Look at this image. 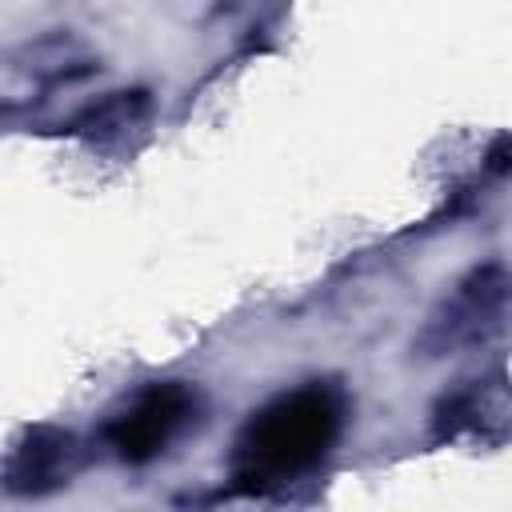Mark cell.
I'll return each instance as SVG.
<instances>
[{"mask_svg":"<svg viewBox=\"0 0 512 512\" xmlns=\"http://www.w3.org/2000/svg\"><path fill=\"white\" fill-rule=\"evenodd\" d=\"M508 316V272L504 264L472 268L428 316V324L416 336V352L428 360L468 352L484 340H492L504 328Z\"/></svg>","mask_w":512,"mask_h":512,"instance_id":"3","label":"cell"},{"mask_svg":"<svg viewBox=\"0 0 512 512\" xmlns=\"http://www.w3.org/2000/svg\"><path fill=\"white\" fill-rule=\"evenodd\" d=\"M80 460H84V452H80V440L72 432L52 428V424L28 428L4 464V488L16 496L56 492L76 476Z\"/></svg>","mask_w":512,"mask_h":512,"instance_id":"5","label":"cell"},{"mask_svg":"<svg viewBox=\"0 0 512 512\" xmlns=\"http://www.w3.org/2000/svg\"><path fill=\"white\" fill-rule=\"evenodd\" d=\"M148 112V96L144 92H112V96H104L100 104H92L80 120H76V128L80 132H100V136H108V132H120V128H132L140 116Z\"/></svg>","mask_w":512,"mask_h":512,"instance_id":"6","label":"cell"},{"mask_svg":"<svg viewBox=\"0 0 512 512\" xmlns=\"http://www.w3.org/2000/svg\"><path fill=\"white\" fill-rule=\"evenodd\" d=\"M508 380L504 372H488L480 380H468L464 388L448 392L436 412H432V428L440 440H480V444H504L508 436Z\"/></svg>","mask_w":512,"mask_h":512,"instance_id":"4","label":"cell"},{"mask_svg":"<svg viewBox=\"0 0 512 512\" xmlns=\"http://www.w3.org/2000/svg\"><path fill=\"white\" fill-rule=\"evenodd\" d=\"M204 416V396L188 380H156L120 404L104 424V444L124 464H152Z\"/></svg>","mask_w":512,"mask_h":512,"instance_id":"2","label":"cell"},{"mask_svg":"<svg viewBox=\"0 0 512 512\" xmlns=\"http://www.w3.org/2000/svg\"><path fill=\"white\" fill-rule=\"evenodd\" d=\"M348 424V392L336 380H308L260 404L232 440L228 480L240 496H280L312 476Z\"/></svg>","mask_w":512,"mask_h":512,"instance_id":"1","label":"cell"}]
</instances>
